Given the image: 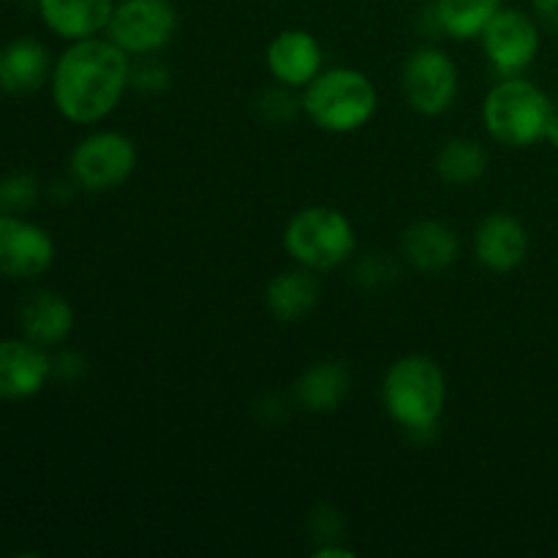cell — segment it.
Returning <instances> with one entry per match:
<instances>
[{
    "mask_svg": "<svg viewBox=\"0 0 558 558\" xmlns=\"http://www.w3.org/2000/svg\"><path fill=\"white\" fill-rule=\"evenodd\" d=\"M52 101L69 123L109 118L131 85V54L112 38L71 41L52 65Z\"/></svg>",
    "mask_w": 558,
    "mask_h": 558,
    "instance_id": "6da1fadb",
    "label": "cell"
},
{
    "mask_svg": "<svg viewBox=\"0 0 558 558\" xmlns=\"http://www.w3.org/2000/svg\"><path fill=\"white\" fill-rule=\"evenodd\" d=\"M447 379L428 354H403L381 379V407L412 436H430L445 414Z\"/></svg>",
    "mask_w": 558,
    "mask_h": 558,
    "instance_id": "7a4b0ae2",
    "label": "cell"
},
{
    "mask_svg": "<svg viewBox=\"0 0 558 558\" xmlns=\"http://www.w3.org/2000/svg\"><path fill=\"white\" fill-rule=\"evenodd\" d=\"M379 107V93L360 69L336 65L322 69L303 87V112L327 134H352L371 123Z\"/></svg>",
    "mask_w": 558,
    "mask_h": 558,
    "instance_id": "3957f363",
    "label": "cell"
},
{
    "mask_svg": "<svg viewBox=\"0 0 558 558\" xmlns=\"http://www.w3.org/2000/svg\"><path fill=\"white\" fill-rule=\"evenodd\" d=\"M554 101L526 76H501L483 98V123L505 147H532L548 134Z\"/></svg>",
    "mask_w": 558,
    "mask_h": 558,
    "instance_id": "277c9868",
    "label": "cell"
},
{
    "mask_svg": "<svg viewBox=\"0 0 558 558\" xmlns=\"http://www.w3.org/2000/svg\"><path fill=\"white\" fill-rule=\"evenodd\" d=\"M283 248L300 267L327 272L352 259L357 251V232L336 207L311 205L289 218L283 229Z\"/></svg>",
    "mask_w": 558,
    "mask_h": 558,
    "instance_id": "5b68a950",
    "label": "cell"
},
{
    "mask_svg": "<svg viewBox=\"0 0 558 558\" xmlns=\"http://www.w3.org/2000/svg\"><path fill=\"white\" fill-rule=\"evenodd\" d=\"M136 169V145L123 131H93L71 150L69 172L76 189L107 194L120 189Z\"/></svg>",
    "mask_w": 558,
    "mask_h": 558,
    "instance_id": "8992f818",
    "label": "cell"
},
{
    "mask_svg": "<svg viewBox=\"0 0 558 558\" xmlns=\"http://www.w3.org/2000/svg\"><path fill=\"white\" fill-rule=\"evenodd\" d=\"M401 87L403 98L414 112L436 118L456 104L461 74H458L456 60L445 49L420 47L403 60Z\"/></svg>",
    "mask_w": 558,
    "mask_h": 558,
    "instance_id": "52a82bcc",
    "label": "cell"
},
{
    "mask_svg": "<svg viewBox=\"0 0 558 558\" xmlns=\"http://www.w3.org/2000/svg\"><path fill=\"white\" fill-rule=\"evenodd\" d=\"M178 33V5L172 0H118L107 38L131 58L153 54L167 47Z\"/></svg>",
    "mask_w": 558,
    "mask_h": 558,
    "instance_id": "ba28073f",
    "label": "cell"
},
{
    "mask_svg": "<svg viewBox=\"0 0 558 558\" xmlns=\"http://www.w3.org/2000/svg\"><path fill=\"white\" fill-rule=\"evenodd\" d=\"M480 41L496 74L521 76L543 49V27L534 20V14L501 5L480 33Z\"/></svg>",
    "mask_w": 558,
    "mask_h": 558,
    "instance_id": "9c48e42d",
    "label": "cell"
},
{
    "mask_svg": "<svg viewBox=\"0 0 558 558\" xmlns=\"http://www.w3.org/2000/svg\"><path fill=\"white\" fill-rule=\"evenodd\" d=\"M54 262L49 232L14 213H0V272L16 281L47 272Z\"/></svg>",
    "mask_w": 558,
    "mask_h": 558,
    "instance_id": "30bf717a",
    "label": "cell"
},
{
    "mask_svg": "<svg viewBox=\"0 0 558 558\" xmlns=\"http://www.w3.org/2000/svg\"><path fill=\"white\" fill-rule=\"evenodd\" d=\"M265 63L278 85L303 90L325 65V49L314 33L303 27H289L270 38L265 49Z\"/></svg>",
    "mask_w": 558,
    "mask_h": 558,
    "instance_id": "8fae6325",
    "label": "cell"
},
{
    "mask_svg": "<svg viewBox=\"0 0 558 558\" xmlns=\"http://www.w3.org/2000/svg\"><path fill=\"white\" fill-rule=\"evenodd\" d=\"M52 357L27 338L0 341V401H27L47 387Z\"/></svg>",
    "mask_w": 558,
    "mask_h": 558,
    "instance_id": "7c38bea8",
    "label": "cell"
},
{
    "mask_svg": "<svg viewBox=\"0 0 558 558\" xmlns=\"http://www.w3.org/2000/svg\"><path fill=\"white\" fill-rule=\"evenodd\" d=\"M474 256L490 272H512L529 256V232L521 218L490 213L474 232Z\"/></svg>",
    "mask_w": 558,
    "mask_h": 558,
    "instance_id": "4fadbf2b",
    "label": "cell"
},
{
    "mask_svg": "<svg viewBox=\"0 0 558 558\" xmlns=\"http://www.w3.org/2000/svg\"><path fill=\"white\" fill-rule=\"evenodd\" d=\"M20 327L22 336L38 347H60L74 330V308L63 294L52 289H38L22 300Z\"/></svg>",
    "mask_w": 558,
    "mask_h": 558,
    "instance_id": "5bb4252c",
    "label": "cell"
},
{
    "mask_svg": "<svg viewBox=\"0 0 558 558\" xmlns=\"http://www.w3.org/2000/svg\"><path fill=\"white\" fill-rule=\"evenodd\" d=\"M118 0H38V14L54 36L82 41L107 33Z\"/></svg>",
    "mask_w": 558,
    "mask_h": 558,
    "instance_id": "9a60e30c",
    "label": "cell"
},
{
    "mask_svg": "<svg viewBox=\"0 0 558 558\" xmlns=\"http://www.w3.org/2000/svg\"><path fill=\"white\" fill-rule=\"evenodd\" d=\"M458 234L450 223L423 218L401 234V254L414 270L420 272H441L458 259Z\"/></svg>",
    "mask_w": 558,
    "mask_h": 558,
    "instance_id": "2e32d148",
    "label": "cell"
},
{
    "mask_svg": "<svg viewBox=\"0 0 558 558\" xmlns=\"http://www.w3.org/2000/svg\"><path fill=\"white\" fill-rule=\"evenodd\" d=\"M52 76L47 47L31 36L14 38L0 49V90L9 96L36 93Z\"/></svg>",
    "mask_w": 558,
    "mask_h": 558,
    "instance_id": "e0dca14e",
    "label": "cell"
},
{
    "mask_svg": "<svg viewBox=\"0 0 558 558\" xmlns=\"http://www.w3.org/2000/svg\"><path fill=\"white\" fill-rule=\"evenodd\" d=\"M322 294L319 276L308 267H294V270L278 272L270 283H267L265 303L272 319L292 325V322L305 319L311 311L316 308Z\"/></svg>",
    "mask_w": 558,
    "mask_h": 558,
    "instance_id": "ac0fdd59",
    "label": "cell"
},
{
    "mask_svg": "<svg viewBox=\"0 0 558 558\" xmlns=\"http://www.w3.org/2000/svg\"><path fill=\"white\" fill-rule=\"evenodd\" d=\"M349 381L352 376H349L347 365L338 360H322L294 381V401L311 414L336 412L343 398L349 396Z\"/></svg>",
    "mask_w": 558,
    "mask_h": 558,
    "instance_id": "d6986e66",
    "label": "cell"
},
{
    "mask_svg": "<svg viewBox=\"0 0 558 558\" xmlns=\"http://www.w3.org/2000/svg\"><path fill=\"white\" fill-rule=\"evenodd\" d=\"M499 9L501 0H434L430 16L441 33L456 41H469V38H480V33Z\"/></svg>",
    "mask_w": 558,
    "mask_h": 558,
    "instance_id": "ffe728a7",
    "label": "cell"
},
{
    "mask_svg": "<svg viewBox=\"0 0 558 558\" xmlns=\"http://www.w3.org/2000/svg\"><path fill=\"white\" fill-rule=\"evenodd\" d=\"M488 169V150L472 136H456L441 145L436 156V174L447 185H472Z\"/></svg>",
    "mask_w": 558,
    "mask_h": 558,
    "instance_id": "44dd1931",
    "label": "cell"
},
{
    "mask_svg": "<svg viewBox=\"0 0 558 558\" xmlns=\"http://www.w3.org/2000/svg\"><path fill=\"white\" fill-rule=\"evenodd\" d=\"M38 194H41V185L31 172L5 174V178H0V213L22 216L36 205Z\"/></svg>",
    "mask_w": 558,
    "mask_h": 558,
    "instance_id": "7402d4cb",
    "label": "cell"
},
{
    "mask_svg": "<svg viewBox=\"0 0 558 558\" xmlns=\"http://www.w3.org/2000/svg\"><path fill=\"white\" fill-rule=\"evenodd\" d=\"M292 90L294 87L276 85L262 93L259 112L267 123H289L298 114V109H303V98L294 96Z\"/></svg>",
    "mask_w": 558,
    "mask_h": 558,
    "instance_id": "603a6c76",
    "label": "cell"
},
{
    "mask_svg": "<svg viewBox=\"0 0 558 558\" xmlns=\"http://www.w3.org/2000/svg\"><path fill=\"white\" fill-rule=\"evenodd\" d=\"M131 87L142 93H161L169 87L167 65L150 54H142L140 63H131Z\"/></svg>",
    "mask_w": 558,
    "mask_h": 558,
    "instance_id": "cb8c5ba5",
    "label": "cell"
},
{
    "mask_svg": "<svg viewBox=\"0 0 558 558\" xmlns=\"http://www.w3.org/2000/svg\"><path fill=\"white\" fill-rule=\"evenodd\" d=\"M354 276H357L360 283H365V287H381V283L392 281V276H396V265L392 262H387L385 256H368V259H363L357 265V270H354Z\"/></svg>",
    "mask_w": 558,
    "mask_h": 558,
    "instance_id": "d4e9b609",
    "label": "cell"
},
{
    "mask_svg": "<svg viewBox=\"0 0 558 558\" xmlns=\"http://www.w3.org/2000/svg\"><path fill=\"white\" fill-rule=\"evenodd\" d=\"M85 374V357L80 352H60L52 357V376H60L63 381H76Z\"/></svg>",
    "mask_w": 558,
    "mask_h": 558,
    "instance_id": "484cf974",
    "label": "cell"
},
{
    "mask_svg": "<svg viewBox=\"0 0 558 558\" xmlns=\"http://www.w3.org/2000/svg\"><path fill=\"white\" fill-rule=\"evenodd\" d=\"M532 14L543 31L558 36V0H532Z\"/></svg>",
    "mask_w": 558,
    "mask_h": 558,
    "instance_id": "4316f807",
    "label": "cell"
},
{
    "mask_svg": "<svg viewBox=\"0 0 558 558\" xmlns=\"http://www.w3.org/2000/svg\"><path fill=\"white\" fill-rule=\"evenodd\" d=\"M311 556H314V558H352L354 550H349L347 545L325 543V545H322V548H316Z\"/></svg>",
    "mask_w": 558,
    "mask_h": 558,
    "instance_id": "83f0119b",
    "label": "cell"
},
{
    "mask_svg": "<svg viewBox=\"0 0 558 558\" xmlns=\"http://www.w3.org/2000/svg\"><path fill=\"white\" fill-rule=\"evenodd\" d=\"M545 142H550V145L558 147V107L554 109V114H550V123H548V134H545Z\"/></svg>",
    "mask_w": 558,
    "mask_h": 558,
    "instance_id": "f1b7e54d",
    "label": "cell"
}]
</instances>
